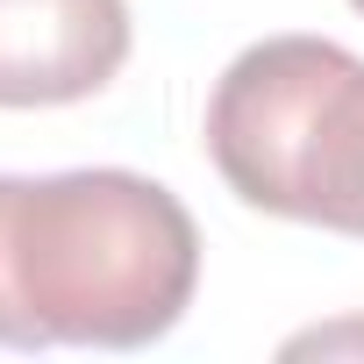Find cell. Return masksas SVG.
Here are the masks:
<instances>
[{
	"label": "cell",
	"instance_id": "cell-5",
	"mask_svg": "<svg viewBox=\"0 0 364 364\" xmlns=\"http://www.w3.org/2000/svg\"><path fill=\"white\" fill-rule=\"evenodd\" d=\"M350 8H357V15H364V0H350Z\"/></svg>",
	"mask_w": 364,
	"mask_h": 364
},
{
	"label": "cell",
	"instance_id": "cell-3",
	"mask_svg": "<svg viewBox=\"0 0 364 364\" xmlns=\"http://www.w3.org/2000/svg\"><path fill=\"white\" fill-rule=\"evenodd\" d=\"M129 65V0H0V107H72Z\"/></svg>",
	"mask_w": 364,
	"mask_h": 364
},
{
	"label": "cell",
	"instance_id": "cell-4",
	"mask_svg": "<svg viewBox=\"0 0 364 364\" xmlns=\"http://www.w3.org/2000/svg\"><path fill=\"white\" fill-rule=\"evenodd\" d=\"M350 236H364V215H357V229H350Z\"/></svg>",
	"mask_w": 364,
	"mask_h": 364
},
{
	"label": "cell",
	"instance_id": "cell-2",
	"mask_svg": "<svg viewBox=\"0 0 364 364\" xmlns=\"http://www.w3.org/2000/svg\"><path fill=\"white\" fill-rule=\"evenodd\" d=\"M208 157L243 208L321 222L364 215V58L328 36L250 43L208 100Z\"/></svg>",
	"mask_w": 364,
	"mask_h": 364
},
{
	"label": "cell",
	"instance_id": "cell-1",
	"mask_svg": "<svg viewBox=\"0 0 364 364\" xmlns=\"http://www.w3.org/2000/svg\"><path fill=\"white\" fill-rule=\"evenodd\" d=\"M200 286V229L143 171L0 178V343L143 350Z\"/></svg>",
	"mask_w": 364,
	"mask_h": 364
}]
</instances>
